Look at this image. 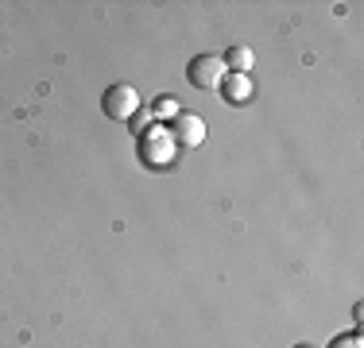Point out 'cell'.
Here are the masks:
<instances>
[{
  "label": "cell",
  "mask_w": 364,
  "mask_h": 348,
  "mask_svg": "<svg viewBox=\"0 0 364 348\" xmlns=\"http://www.w3.org/2000/svg\"><path fill=\"white\" fill-rule=\"evenodd\" d=\"M221 93H225V101H229V104H248V101H252V77H248V74H225Z\"/></svg>",
  "instance_id": "cell-5"
},
{
  "label": "cell",
  "mask_w": 364,
  "mask_h": 348,
  "mask_svg": "<svg viewBox=\"0 0 364 348\" xmlns=\"http://www.w3.org/2000/svg\"><path fill=\"white\" fill-rule=\"evenodd\" d=\"M140 93H136V85H128V82H117V85H109L105 93H101V109H105V116L109 120H117V124H124V120H132L136 112H140Z\"/></svg>",
  "instance_id": "cell-2"
},
{
  "label": "cell",
  "mask_w": 364,
  "mask_h": 348,
  "mask_svg": "<svg viewBox=\"0 0 364 348\" xmlns=\"http://www.w3.org/2000/svg\"><path fill=\"white\" fill-rule=\"evenodd\" d=\"M299 348H310V344H299Z\"/></svg>",
  "instance_id": "cell-9"
},
{
  "label": "cell",
  "mask_w": 364,
  "mask_h": 348,
  "mask_svg": "<svg viewBox=\"0 0 364 348\" xmlns=\"http://www.w3.org/2000/svg\"><path fill=\"white\" fill-rule=\"evenodd\" d=\"M329 348H364V341H360V333H349V337H333Z\"/></svg>",
  "instance_id": "cell-8"
},
{
  "label": "cell",
  "mask_w": 364,
  "mask_h": 348,
  "mask_svg": "<svg viewBox=\"0 0 364 348\" xmlns=\"http://www.w3.org/2000/svg\"><path fill=\"white\" fill-rule=\"evenodd\" d=\"M167 128H171L178 147H202V139H205V120L198 112H178Z\"/></svg>",
  "instance_id": "cell-4"
},
{
  "label": "cell",
  "mask_w": 364,
  "mask_h": 348,
  "mask_svg": "<svg viewBox=\"0 0 364 348\" xmlns=\"http://www.w3.org/2000/svg\"><path fill=\"white\" fill-rule=\"evenodd\" d=\"M175 151H178V143H175V136H171V128L155 124V120L140 132V139H136V155H140V163L151 170L171 167V163H175Z\"/></svg>",
  "instance_id": "cell-1"
},
{
  "label": "cell",
  "mask_w": 364,
  "mask_h": 348,
  "mask_svg": "<svg viewBox=\"0 0 364 348\" xmlns=\"http://www.w3.org/2000/svg\"><path fill=\"white\" fill-rule=\"evenodd\" d=\"M178 112H182V104H178V97H171V93H163V97L151 101V120H155V124H163V120H175Z\"/></svg>",
  "instance_id": "cell-7"
},
{
  "label": "cell",
  "mask_w": 364,
  "mask_h": 348,
  "mask_svg": "<svg viewBox=\"0 0 364 348\" xmlns=\"http://www.w3.org/2000/svg\"><path fill=\"white\" fill-rule=\"evenodd\" d=\"M225 74H229V70H225L221 55H194L186 62V77H190L194 89H221Z\"/></svg>",
  "instance_id": "cell-3"
},
{
  "label": "cell",
  "mask_w": 364,
  "mask_h": 348,
  "mask_svg": "<svg viewBox=\"0 0 364 348\" xmlns=\"http://www.w3.org/2000/svg\"><path fill=\"white\" fill-rule=\"evenodd\" d=\"M221 62H225V70H229V74H248V70H252V62H256V55L248 47H229L221 55Z\"/></svg>",
  "instance_id": "cell-6"
}]
</instances>
